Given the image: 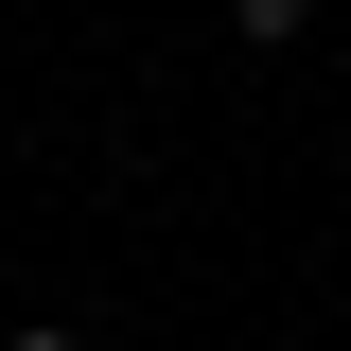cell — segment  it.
<instances>
[{
	"mask_svg": "<svg viewBox=\"0 0 351 351\" xmlns=\"http://www.w3.org/2000/svg\"><path fill=\"white\" fill-rule=\"evenodd\" d=\"M334 158H351V123H334Z\"/></svg>",
	"mask_w": 351,
	"mask_h": 351,
	"instance_id": "cell-3",
	"label": "cell"
},
{
	"mask_svg": "<svg viewBox=\"0 0 351 351\" xmlns=\"http://www.w3.org/2000/svg\"><path fill=\"white\" fill-rule=\"evenodd\" d=\"M0 351H88V334H71V316H18V334H0Z\"/></svg>",
	"mask_w": 351,
	"mask_h": 351,
	"instance_id": "cell-2",
	"label": "cell"
},
{
	"mask_svg": "<svg viewBox=\"0 0 351 351\" xmlns=\"http://www.w3.org/2000/svg\"><path fill=\"white\" fill-rule=\"evenodd\" d=\"M228 36H246V53H299V36H316V0H228Z\"/></svg>",
	"mask_w": 351,
	"mask_h": 351,
	"instance_id": "cell-1",
	"label": "cell"
}]
</instances>
